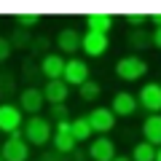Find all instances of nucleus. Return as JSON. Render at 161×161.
Here are the masks:
<instances>
[{
    "instance_id": "obj_1",
    "label": "nucleus",
    "mask_w": 161,
    "mask_h": 161,
    "mask_svg": "<svg viewBox=\"0 0 161 161\" xmlns=\"http://www.w3.org/2000/svg\"><path fill=\"white\" fill-rule=\"evenodd\" d=\"M22 134H24V140H27L30 145L43 148V145H48L51 137H54V124L46 115H30V118L24 121V126H22Z\"/></svg>"
},
{
    "instance_id": "obj_2",
    "label": "nucleus",
    "mask_w": 161,
    "mask_h": 161,
    "mask_svg": "<svg viewBox=\"0 0 161 161\" xmlns=\"http://www.w3.org/2000/svg\"><path fill=\"white\" fill-rule=\"evenodd\" d=\"M115 75L121 80H126V83H134V80L145 78L148 75V62L137 54H129V57H121L115 62Z\"/></svg>"
},
{
    "instance_id": "obj_3",
    "label": "nucleus",
    "mask_w": 161,
    "mask_h": 161,
    "mask_svg": "<svg viewBox=\"0 0 161 161\" xmlns=\"http://www.w3.org/2000/svg\"><path fill=\"white\" fill-rule=\"evenodd\" d=\"M0 156L3 161H30V142L24 140L22 132L8 134L6 142L0 145Z\"/></svg>"
},
{
    "instance_id": "obj_4",
    "label": "nucleus",
    "mask_w": 161,
    "mask_h": 161,
    "mask_svg": "<svg viewBox=\"0 0 161 161\" xmlns=\"http://www.w3.org/2000/svg\"><path fill=\"white\" fill-rule=\"evenodd\" d=\"M24 126V113L19 105L14 102H0V132L6 134H16Z\"/></svg>"
},
{
    "instance_id": "obj_5",
    "label": "nucleus",
    "mask_w": 161,
    "mask_h": 161,
    "mask_svg": "<svg viewBox=\"0 0 161 161\" xmlns=\"http://www.w3.org/2000/svg\"><path fill=\"white\" fill-rule=\"evenodd\" d=\"M137 105L142 110H148L150 115L161 113V83H158V80H150V83H145V86L140 89Z\"/></svg>"
},
{
    "instance_id": "obj_6",
    "label": "nucleus",
    "mask_w": 161,
    "mask_h": 161,
    "mask_svg": "<svg viewBox=\"0 0 161 161\" xmlns=\"http://www.w3.org/2000/svg\"><path fill=\"white\" fill-rule=\"evenodd\" d=\"M43 105H46V97H43V89H38V86H24L22 92H19V108H22V113H30V115H40Z\"/></svg>"
},
{
    "instance_id": "obj_7",
    "label": "nucleus",
    "mask_w": 161,
    "mask_h": 161,
    "mask_svg": "<svg viewBox=\"0 0 161 161\" xmlns=\"http://www.w3.org/2000/svg\"><path fill=\"white\" fill-rule=\"evenodd\" d=\"M62 80L67 86H80V83L92 80V70H89V64L83 62V59H67V62H64Z\"/></svg>"
},
{
    "instance_id": "obj_8",
    "label": "nucleus",
    "mask_w": 161,
    "mask_h": 161,
    "mask_svg": "<svg viewBox=\"0 0 161 161\" xmlns=\"http://www.w3.org/2000/svg\"><path fill=\"white\" fill-rule=\"evenodd\" d=\"M51 145H54V150H59V153H64V156H70L75 148H78V142H75V137H73V129H70V121L54 124Z\"/></svg>"
},
{
    "instance_id": "obj_9",
    "label": "nucleus",
    "mask_w": 161,
    "mask_h": 161,
    "mask_svg": "<svg viewBox=\"0 0 161 161\" xmlns=\"http://www.w3.org/2000/svg\"><path fill=\"white\" fill-rule=\"evenodd\" d=\"M89 161H113L115 156V142L108 137V134H102V137H94L92 142H89Z\"/></svg>"
},
{
    "instance_id": "obj_10",
    "label": "nucleus",
    "mask_w": 161,
    "mask_h": 161,
    "mask_svg": "<svg viewBox=\"0 0 161 161\" xmlns=\"http://www.w3.org/2000/svg\"><path fill=\"white\" fill-rule=\"evenodd\" d=\"M86 118H89L92 132L97 134V137H102V134L113 132V126H115V115H113V110H110V108H94Z\"/></svg>"
},
{
    "instance_id": "obj_11",
    "label": "nucleus",
    "mask_w": 161,
    "mask_h": 161,
    "mask_svg": "<svg viewBox=\"0 0 161 161\" xmlns=\"http://www.w3.org/2000/svg\"><path fill=\"white\" fill-rule=\"evenodd\" d=\"M110 110H113L115 118H129V115H134V113L140 110L137 94H132V92H118V94L113 97V102H110Z\"/></svg>"
},
{
    "instance_id": "obj_12",
    "label": "nucleus",
    "mask_w": 161,
    "mask_h": 161,
    "mask_svg": "<svg viewBox=\"0 0 161 161\" xmlns=\"http://www.w3.org/2000/svg\"><path fill=\"white\" fill-rule=\"evenodd\" d=\"M110 48V38L99 32H83V40H80V51L86 57H102Z\"/></svg>"
},
{
    "instance_id": "obj_13",
    "label": "nucleus",
    "mask_w": 161,
    "mask_h": 161,
    "mask_svg": "<svg viewBox=\"0 0 161 161\" xmlns=\"http://www.w3.org/2000/svg\"><path fill=\"white\" fill-rule=\"evenodd\" d=\"M64 62H67V59H62L59 54L48 51L46 57H40V75H43L46 80H62Z\"/></svg>"
},
{
    "instance_id": "obj_14",
    "label": "nucleus",
    "mask_w": 161,
    "mask_h": 161,
    "mask_svg": "<svg viewBox=\"0 0 161 161\" xmlns=\"http://www.w3.org/2000/svg\"><path fill=\"white\" fill-rule=\"evenodd\" d=\"M80 40H83V35L75 27H64V30H59L54 43H57V48L62 54H75V51H80Z\"/></svg>"
},
{
    "instance_id": "obj_15",
    "label": "nucleus",
    "mask_w": 161,
    "mask_h": 161,
    "mask_svg": "<svg viewBox=\"0 0 161 161\" xmlns=\"http://www.w3.org/2000/svg\"><path fill=\"white\" fill-rule=\"evenodd\" d=\"M43 97H46V105H62V102H67V97H70V86L64 80H46Z\"/></svg>"
},
{
    "instance_id": "obj_16",
    "label": "nucleus",
    "mask_w": 161,
    "mask_h": 161,
    "mask_svg": "<svg viewBox=\"0 0 161 161\" xmlns=\"http://www.w3.org/2000/svg\"><path fill=\"white\" fill-rule=\"evenodd\" d=\"M140 129H142V140L145 142H150L153 148H161V113L148 115Z\"/></svg>"
},
{
    "instance_id": "obj_17",
    "label": "nucleus",
    "mask_w": 161,
    "mask_h": 161,
    "mask_svg": "<svg viewBox=\"0 0 161 161\" xmlns=\"http://www.w3.org/2000/svg\"><path fill=\"white\" fill-rule=\"evenodd\" d=\"M113 27H115V19L110 16V14H89L86 16V32L108 35Z\"/></svg>"
},
{
    "instance_id": "obj_18",
    "label": "nucleus",
    "mask_w": 161,
    "mask_h": 161,
    "mask_svg": "<svg viewBox=\"0 0 161 161\" xmlns=\"http://www.w3.org/2000/svg\"><path fill=\"white\" fill-rule=\"evenodd\" d=\"M16 94V73H11L8 67H0V99L6 102Z\"/></svg>"
},
{
    "instance_id": "obj_19",
    "label": "nucleus",
    "mask_w": 161,
    "mask_h": 161,
    "mask_svg": "<svg viewBox=\"0 0 161 161\" xmlns=\"http://www.w3.org/2000/svg\"><path fill=\"white\" fill-rule=\"evenodd\" d=\"M70 129H73V137L75 142H86V140H92V124H89L86 115H78V118H70Z\"/></svg>"
},
{
    "instance_id": "obj_20",
    "label": "nucleus",
    "mask_w": 161,
    "mask_h": 161,
    "mask_svg": "<svg viewBox=\"0 0 161 161\" xmlns=\"http://www.w3.org/2000/svg\"><path fill=\"white\" fill-rule=\"evenodd\" d=\"M99 94H102V86H99L97 80H86V83H80V86H78L80 102H97Z\"/></svg>"
},
{
    "instance_id": "obj_21",
    "label": "nucleus",
    "mask_w": 161,
    "mask_h": 161,
    "mask_svg": "<svg viewBox=\"0 0 161 161\" xmlns=\"http://www.w3.org/2000/svg\"><path fill=\"white\" fill-rule=\"evenodd\" d=\"M129 48H134V51H142V48L153 46V40H150V32H145V30H132L126 38Z\"/></svg>"
},
{
    "instance_id": "obj_22",
    "label": "nucleus",
    "mask_w": 161,
    "mask_h": 161,
    "mask_svg": "<svg viewBox=\"0 0 161 161\" xmlns=\"http://www.w3.org/2000/svg\"><path fill=\"white\" fill-rule=\"evenodd\" d=\"M132 161H156V148L150 142H137L132 148Z\"/></svg>"
},
{
    "instance_id": "obj_23",
    "label": "nucleus",
    "mask_w": 161,
    "mask_h": 161,
    "mask_svg": "<svg viewBox=\"0 0 161 161\" xmlns=\"http://www.w3.org/2000/svg\"><path fill=\"white\" fill-rule=\"evenodd\" d=\"M8 40H11V46L14 48H27L30 51V43H32V35L27 32V30H22V27H16L11 35H8Z\"/></svg>"
},
{
    "instance_id": "obj_24",
    "label": "nucleus",
    "mask_w": 161,
    "mask_h": 161,
    "mask_svg": "<svg viewBox=\"0 0 161 161\" xmlns=\"http://www.w3.org/2000/svg\"><path fill=\"white\" fill-rule=\"evenodd\" d=\"M22 78L30 80V86H35V80L40 78V64L35 62V59H24V64H22Z\"/></svg>"
},
{
    "instance_id": "obj_25",
    "label": "nucleus",
    "mask_w": 161,
    "mask_h": 161,
    "mask_svg": "<svg viewBox=\"0 0 161 161\" xmlns=\"http://www.w3.org/2000/svg\"><path fill=\"white\" fill-rule=\"evenodd\" d=\"M48 121H51V124H62V121H70L67 102H62V105H48Z\"/></svg>"
},
{
    "instance_id": "obj_26",
    "label": "nucleus",
    "mask_w": 161,
    "mask_h": 161,
    "mask_svg": "<svg viewBox=\"0 0 161 161\" xmlns=\"http://www.w3.org/2000/svg\"><path fill=\"white\" fill-rule=\"evenodd\" d=\"M38 24H40V16H38V14H19V16H16V27H22V30L38 27Z\"/></svg>"
},
{
    "instance_id": "obj_27",
    "label": "nucleus",
    "mask_w": 161,
    "mask_h": 161,
    "mask_svg": "<svg viewBox=\"0 0 161 161\" xmlns=\"http://www.w3.org/2000/svg\"><path fill=\"white\" fill-rule=\"evenodd\" d=\"M48 46H51V40H48V38H32L30 51H32V54H43V57H46V54H48Z\"/></svg>"
},
{
    "instance_id": "obj_28",
    "label": "nucleus",
    "mask_w": 161,
    "mask_h": 161,
    "mask_svg": "<svg viewBox=\"0 0 161 161\" xmlns=\"http://www.w3.org/2000/svg\"><path fill=\"white\" fill-rule=\"evenodd\" d=\"M126 24L129 27H134V30H140V27H145V22H150V16L148 14H126Z\"/></svg>"
},
{
    "instance_id": "obj_29",
    "label": "nucleus",
    "mask_w": 161,
    "mask_h": 161,
    "mask_svg": "<svg viewBox=\"0 0 161 161\" xmlns=\"http://www.w3.org/2000/svg\"><path fill=\"white\" fill-rule=\"evenodd\" d=\"M38 161H70L64 153H59V150H40V156H38Z\"/></svg>"
},
{
    "instance_id": "obj_30",
    "label": "nucleus",
    "mask_w": 161,
    "mask_h": 161,
    "mask_svg": "<svg viewBox=\"0 0 161 161\" xmlns=\"http://www.w3.org/2000/svg\"><path fill=\"white\" fill-rule=\"evenodd\" d=\"M11 51H14L11 40H8V38H0V64H6L8 59H11Z\"/></svg>"
},
{
    "instance_id": "obj_31",
    "label": "nucleus",
    "mask_w": 161,
    "mask_h": 161,
    "mask_svg": "<svg viewBox=\"0 0 161 161\" xmlns=\"http://www.w3.org/2000/svg\"><path fill=\"white\" fill-rule=\"evenodd\" d=\"M67 158H70V161H89V153H86V150H80V148H75Z\"/></svg>"
},
{
    "instance_id": "obj_32",
    "label": "nucleus",
    "mask_w": 161,
    "mask_h": 161,
    "mask_svg": "<svg viewBox=\"0 0 161 161\" xmlns=\"http://www.w3.org/2000/svg\"><path fill=\"white\" fill-rule=\"evenodd\" d=\"M150 40H153L156 48H161V30H153V32H150Z\"/></svg>"
},
{
    "instance_id": "obj_33",
    "label": "nucleus",
    "mask_w": 161,
    "mask_h": 161,
    "mask_svg": "<svg viewBox=\"0 0 161 161\" xmlns=\"http://www.w3.org/2000/svg\"><path fill=\"white\" fill-rule=\"evenodd\" d=\"M150 22L156 24V30H161V14H153V16H150Z\"/></svg>"
},
{
    "instance_id": "obj_34",
    "label": "nucleus",
    "mask_w": 161,
    "mask_h": 161,
    "mask_svg": "<svg viewBox=\"0 0 161 161\" xmlns=\"http://www.w3.org/2000/svg\"><path fill=\"white\" fill-rule=\"evenodd\" d=\"M113 161H132V156H115Z\"/></svg>"
},
{
    "instance_id": "obj_35",
    "label": "nucleus",
    "mask_w": 161,
    "mask_h": 161,
    "mask_svg": "<svg viewBox=\"0 0 161 161\" xmlns=\"http://www.w3.org/2000/svg\"><path fill=\"white\" fill-rule=\"evenodd\" d=\"M156 161H161V148H156Z\"/></svg>"
},
{
    "instance_id": "obj_36",
    "label": "nucleus",
    "mask_w": 161,
    "mask_h": 161,
    "mask_svg": "<svg viewBox=\"0 0 161 161\" xmlns=\"http://www.w3.org/2000/svg\"><path fill=\"white\" fill-rule=\"evenodd\" d=\"M0 161H3V156H0Z\"/></svg>"
},
{
    "instance_id": "obj_37",
    "label": "nucleus",
    "mask_w": 161,
    "mask_h": 161,
    "mask_svg": "<svg viewBox=\"0 0 161 161\" xmlns=\"http://www.w3.org/2000/svg\"><path fill=\"white\" fill-rule=\"evenodd\" d=\"M158 83H161V78H158Z\"/></svg>"
}]
</instances>
